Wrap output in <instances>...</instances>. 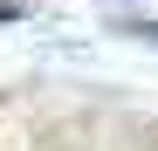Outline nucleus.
I'll use <instances>...</instances> for the list:
<instances>
[{
    "instance_id": "nucleus-1",
    "label": "nucleus",
    "mask_w": 158,
    "mask_h": 151,
    "mask_svg": "<svg viewBox=\"0 0 158 151\" xmlns=\"http://www.w3.org/2000/svg\"><path fill=\"white\" fill-rule=\"evenodd\" d=\"M0 7H7V0H0Z\"/></svg>"
}]
</instances>
